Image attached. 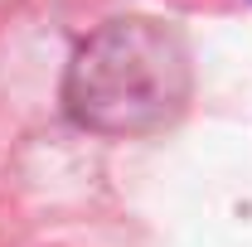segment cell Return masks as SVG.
Listing matches in <instances>:
<instances>
[{
  "mask_svg": "<svg viewBox=\"0 0 252 247\" xmlns=\"http://www.w3.org/2000/svg\"><path fill=\"white\" fill-rule=\"evenodd\" d=\"M194 93L189 44L170 20H112L93 30L68 63L63 107L97 136H156L180 122Z\"/></svg>",
  "mask_w": 252,
  "mask_h": 247,
  "instance_id": "cell-1",
  "label": "cell"
}]
</instances>
